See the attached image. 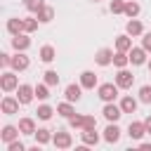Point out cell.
<instances>
[{"instance_id": "26", "label": "cell", "mask_w": 151, "mask_h": 151, "mask_svg": "<svg viewBox=\"0 0 151 151\" xmlns=\"http://www.w3.org/2000/svg\"><path fill=\"white\" fill-rule=\"evenodd\" d=\"M127 64H130V54L116 50V54H113V66H116V68H125Z\"/></svg>"}, {"instance_id": "31", "label": "cell", "mask_w": 151, "mask_h": 151, "mask_svg": "<svg viewBox=\"0 0 151 151\" xmlns=\"http://www.w3.org/2000/svg\"><path fill=\"white\" fill-rule=\"evenodd\" d=\"M125 2H127V0H111L109 7H111L113 14H125Z\"/></svg>"}, {"instance_id": "14", "label": "cell", "mask_w": 151, "mask_h": 151, "mask_svg": "<svg viewBox=\"0 0 151 151\" xmlns=\"http://www.w3.org/2000/svg\"><path fill=\"white\" fill-rule=\"evenodd\" d=\"M127 54H130V61H132L134 66H142V64H146V50H144V47H132Z\"/></svg>"}, {"instance_id": "24", "label": "cell", "mask_w": 151, "mask_h": 151, "mask_svg": "<svg viewBox=\"0 0 151 151\" xmlns=\"http://www.w3.org/2000/svg\"><path fill=\"white\" fill-rule=\"evenodd\" d=\"M125 31H127V35H142V33H144V26H142V21L130 19L127 26H125Z\"/></svg>"}, {"instance_id": "30", "label": "cell", "mask_w": 151, "mask_h": 151, "mask_svg": "<svg viewBox=\"0 0 151 151\" xmlns=\"http://www.w3.org/2000/svg\"><path fill=\"white\" fill-rule=\"evenodd\" d=\"M38 24H40V21H38V17H35V19L26 17V19H24V33H33V31L38 28Z\"/></svg>"}, {"instance_id": "17", "label": "cell", "mask_w": 151, "mask_h": 151, "mask_svg": "<svg viewBox=\"0 0 151 151\" xmlns=\"http://www.w3.org/2000/svg\"><path fill=\"white\" fill-rule=\"evenodd\" d=\"M80 92H83V85H76V83H71V85H66V90H64V97H66L68 101H78V99H80Z\"/></svg>"}, {"instance_id": "10", "label": "cell", "mask_w": 151, "mask_h": 151, "mask_svg": "<svg viewBox=\"0 0 151 151\" xmlns=\"http://www.w3.org/2000/svg\"><path fill=\"white\" fill-rule=\"evenodd\" d=\"M12 47H14L17 52H26V50L31 47V38H28L26 33H19V35H12Z\"/></svg>"}, {"instance_id": "5", "label": "cell", "mask_w": 151, "mask_h": 151, "mask_svg": "<svg viewBox=\"0 0 151 151\" xmlns=\"http://www.w3.org/2000/svg\"><path fill=\"white\" fill-rule=\"evenodd\" d=\"M132 83H134V76H132L130 71L120 68V71L116 73V85H118L120 90H127V87H132Z\"/></svg>"}, {"instance_id": "18", "label": "cell", "mask_w": 151, "mask_h": 151, "mask_svg": "<svg viewBox=\"0 0 151 151\" xmlns=\"http://www.w3.org/2000/svg\"><path fill=\"white\" fill-rule=\"evenodd\" d=\"M7 33H9V35H19V33H24V19H19V17L9 19V21H7Z\"/></svg>"}, {"instance_id": "34", "label": "cell", "mask_w": 151, "mask_h": 151, "mask_svg": "<svg viewBox=\"0 0 151 151\" xmlns=\"http://www.w3.org/2000/svg\"><path fill=\"white\" fill-rule=\"evenodd\" d=\"M35 97H38V99H47V97H50V85H47V83L35 85Z\"/></svg>"}, {"instance_id": "35", "label": "cell", "mask_w": 151, "mask_h": 151, "mask_svg": "<svg viewBox=\"0 0 151 151\" xmlns=\"http://www.w3.org/2000/svg\"><path fill=\"white\" fill-rule=\"evenodd\" d=\"M45 83H47L50 87L59 85V76H57V71H45Z\"/></svg>"}, {"instance_id": "40", "label": "cell", "mask_w": 151, "mask_h": 151, "mask_svg": "<svg viewBox=\"0 0 151 151\" xmlns=\"http://www.w3.org/2000/svg\"><path fill=\"white\" fill-rule=\"evenodd\" d=\"M9 64H12V57H9L7 52H2V54H0V66H9Z\"/></svg>"}, {"instance_id": "27", "label": "cell", "mask_w": 151, "mask_h": 151, "mask_svg": "<svg viewBox=\"0 0 151 151\" xmlns=\"http://www.w3.org/2000/svg\"><path fill=\"white\" fill-rule=\"evenodd\" d=\"M57 113H59V116H64V118H71V116L76 113V109H73V101H68V99H66V101H61V104L57 106Z\"/></svg>"}, {"instance_id": "9", "label": "cell", "mask_w": 151, "mask_h": 151, "mask_svg": "<svg viewBox=\"0 0 151 151\" xmlns=\"http://www.w3.org/2000/svg\"><path fill=\"white\" fill-rule=\"evenodd\" d=\"M127 134H130V139H142V137L146 134V125H144V120H132L130 127H127Z\"/></svg>"}, {"instance_id": "6", "label": "cell", "mask_w": 151, "mask_h": 151, "mask_svg": "<svg viewBox=\"0 0 151 151\" xmlns=\"http://www.w3.org/2000/svg\"><path fill=\"white\" fill-rule=\"evenodd\" d=\"M9 66H12V71H26V68L31 66V59H28L24 52H17V54L12 57V64H9Z\"/></svg>"}, {"instance_id": "16", "label": "cell", "mask_w": 151, "mask_h": 151, "mask_svg": "<svg viewBox=\"0 0 151 151\" xmlns=\"http://www.w3.org/2000/svg\"><path fill=\"white\" fill-rule=\"evenodd\" d=\"M35 17H38V21H40V24H47V21H52V19H54V7L42 5V7L35 12Z\"/></svg>"}, {"instance_id": "38", "label": "cell", "mask_w": 151, "mask_h": 151, "mask_svg": "<svg viewBox=\"0 0 151 151\" xmlns=\"http://www.w3.org/2000/svg\"><path fill=\"white\" fill-rule=\"evenodd\" d=\"M142 47L146 52H151V33H142Z\"/></svg>"}, {"instance_id": "22", "label": "cell", "mask_w": 151, "mask_h": 151, "mask_svg": "<svg viewBox=\"0 0 151 151\" xmlns=\"http://www.w3.org/2000/svg\"><path fill=\"white\" fill-rule=\"evenodd\" d=\"M120 109H123V113H134V111H137V99L130 97V94L123 97V99H120Z\"/></svg>"}, {"instance_id": "29", "label": "cell", "mask_w": 151, "mask_h": 151, "mask_svg": "<svg viewBox=\"0 0 151 151\" xmlns=\"http://www.w3.org/2000/svg\"><path fill=\"white\" fill-rule=\"evenodd\" d=\"M125 14H127L130 19H134V17L139 14V5H137L134 0H127V2H125Z\"/></svg>"}, {"instance_id": "25", "label": "cell", "mask_w": 151, "mask_h": 151, "mask_svg": "<svg viewBox=\"0 0 151 151\" xmlns=\"http://www.w3.org/2000/svg\"><path fill=\"white\" fill-rule=\"evenodd\" d=\"M54 57H57V52H54L52 45H42V47H40V61L50 64V61H54Z\"/></svg>"}, {"instance_id": "4", "label": "cell", "mask_w": 151, "mask_h": 151, "mask_svg": "<svg viewBox=\"0 0 151 151\" xmlns=\"http://www.w3.org/2000/svg\"><path fill=\"white\" fill-rule=\"evenodd\" d=\"M52 144H54L57 149H68V146L73 144L71 132H66V130H57V132H54V137H52Z\"/></svg>"}, {"instance_id": "23", "label": "cell", "mask_w": 151, "mask_h": 151, "mask_svg": "<svg viewBox=\"0 0 151 151\" xmlns=\"http://www.w3.org/2000/svg\"><path fill=\"white\" fill-rule=\"evenodd\" d=\"M19 130H21V134H35V120L33 118H21Z\"/></svg>"}, {"instance_id": "41", "label": "cell", "mask_w": 151, "mask_h": 151, "mask_svg": "<svg viewBox=\"0 0 151 151\" xmlns=\"http://www.w3.org/2000/svg\"><path fill=\"white\" fill-rule=\"evenodd\" d=\"M144 125H146V132L151 134V116H149V118H144Z\"/></svg>"}, {"instance_id": "1", "label": "cell", "mask_w": 151, "mask_h": 151, "mask_svg": "<svg viewBox=\"0 0 151 151\" xmlns=\"http://www.w3.org/2000/svg\"><path fill=\"white\" fill-rule=\"evenodd\" d=\"M118 90H120V87H118L116 83H104V85L97 87V94H99V99L106 104V101H113V99L118 97Z\"/></svg>"}, {"instance_id": "20", "label": "cell", "mask_w": 151, "mask_h": 151, "mask_svg": "<svg viewBox=\"0 0 151 151\" xmlns=\"http://www.w3.org/2000/svg\"><path fill=\"white\" fill-rule=\"evenodd\" d=\"M80 85H83L85 90H94V85H97V76H94L92 71H83V73H80Z\"/></svg>"}, {"instance_id": "21", "label": "cell", "mask_w": 151, "mask_h": 151, "mask_svg": "<svg viewBox=\"0 0 151 151\" xmlns=\"http://www.w3.org/2000/svg\"><path fill=\"white\" fill-rule=\"evenodd\" d=\"M33 137H35V144H40V146H42V144H50L54 134H52L47 127H40V130H35V134H33Z\"/></svg>"}, {"instance_id": "32", "label": "cell", "mask_w": 151, "mask_h": 151, "mask_svg": "<svg viewBox=\"0 0 151 151\" xmlns=\"http://www.w3.org/2000/svg\"><path fill=\"white\" fill-rule=\"evenodd\" d=\"M139 101L151 104V85H142L139 87Z\"/></svg>"}, {"instance_id": "11", "label": "cell", "mask_w": 151, "mask_h": 151, "mask_svg": "<svg viewBox=\"0 0 151 151\" xmlns=\"http://www.w3.org/2000/svg\"><path fill=\"white\" fill-rule=\"evenodd\" d=\"M94 61H97L99 66H109V64H113V50H109V47H101V50H97V54H94Z\"/></svg>"}, {"instance_id": "7", "label": "cell", "mask_w": 151, "mask_h": 151, "mask_svg": "<svg viewBox=\"0 0 151 151\" xmlns=\"http://www.w3.org/2000/svg\"><path fill=\"white\" fill-rule=\"evenodd\" d=\"M33 97H35V87H31V85H19L17 87V99L21 104H31Z\"/></svg>"}, {"instance_id": "36", "label": "cell", "mask_w": 151, "mask_h": 151, "mask_svg": "<svg viewBox=\"0 0 151 151\" xmlns=\"http://www.w3.org/2000/svg\"><path fill=\"white\" fill-rule=\"evenodd\" d=\"M83 120H85V116H76V113H73V116L68 118V125L76 127V130H83Z\"/></svg>"}, {"instance_id": "13", "label": "cell", "mask_w": 151, "mask_h": 151, "mask_svg": "<svg viewBox=\"0 0 151 151\" xmlns=\"http://www.w3.org/2000/svg\"><path fill=\"white\" fill-rule=\"evenodd\" d=\"M118 139H120V127H118L116 123H109V125H106V130H104V142L116 144Z\"/></svg>"}, {"instance_id": "8", "label": "cell", "mask_w": 151, "mask_h": 151, "mask_svg": "<svg viewBox=\"0 0 151 151\" xmlns=\"http://www.w3.org/2000/svg\"><path fill=\"white\" fill-rule=\"evenodd\" d=\"M19 99L17 97H2V101H0V109H2V113H7V116H12V113H17L19 111Z\"/></svg>"}, {"instance_id": "28", "label": "cell", "mask_w": 151, "mask_h": 151, "mask_svg": "<svg viewBox=\"0 0 151 151\" xmlns=\"http://www.w3.org/2000/svg\"><path fill=\"white\" fill-rule=\"evenodd\" d=\"M35 113H38V118H40V120H50V118H52V113H54V109H52L50 104H40Z\"/></svg>"}, {"instance_id": "42", "label": "cell", "mask_w": 151, "mask_h": 151, "mask_svg": "<svg viewBox=\"0 0 151 151\" xmlns=\"http://www.w3.org/2000/svg\"><path fill=\"white\" fill-rule=\"evenodd\" d=\"M149 71H151V61H149Z\"/></svg>"}, {"instance_id": "39", "label": "cell", "mask_w": 151, "mask_h": 151, "mask_svg": "<svg viewBox=\"0 0 151 151\" xmlns=\"http://www.w3.org/2000/svg\"><path fill=\"white\" fill-rule=\"evenodd\" d=\"M83 127H97V120H94V116H85V120H83Z\"/></svg>"}, {"instance_id": "3", "label": "cell", "mask_w": 151, "mask_h": 151, "mask_svg": "<svg viewBox=\"0 0 151 151\" xmlns=\"http://www.w3.org/2000/svg\"><path fill=\"white\" fill-rule=\"evenodd\" d=\"M101 113H104V118H106L109 123H116V120L123 116V109H120V106H116L113 101H106V104H104V109H101Z\"/></svg>"}, {"instance_id": "2", "label": "cell", "mask_w": 151, "mask_h": 151, "mask_svg": "<svg viewBox=\"0 0 151 151\" xmlns=\"http://www.w3.org/2000/svg\"><path fill=\"white\" fill-rule=\"evenodd\" d=\"M0 87H2L5 92H14V90L19 87V78H17L12 71H5V73L0 76Z\"/></svg>"}, {"instance_id": "15", "label": "cell", "mask_w": 151, "mask_h": 151, "mask_svg": "<svg viewBox=\"0 0 151 151\" xmlns=\"http://www.w3.org/2000/svg\"><path fill=\"white\" fill-rule=\"evenodd\" d=\"M19 132H21L19 127H14V125H5L2 132H0V139H2L5 144H9V142H14V139L19 137Z\"/></svg>"}, {"instance_id": "37", "label": "cell", "mask_w": 151, "mask_h": 151, "mask_svg": "<svg viewBox=\"0 0 151 151\" xmlns=\"http://www.w3.org/2000/svg\"><path fill=\"white\" fill-rule=\"evenodd\" d=\"M7 151H26V146H24L19 139H14V142H9V144H7Z\"/></svg>"}, {"instance_id": "12", "label": "cell", "mask_w": 151, "mask_h": 151, "mask_svg": "<svg viewBox=\"0 0 151 151\" xmlns=\"http://www.w3.org/2000/svg\"><path fill=\"white\" fill-rule=\"evenodd\" d=\"M80 139H83V144H85V146H94V144L99 142L97 127H83V132H80Z\"/></svg>"}, {"instance_id": "43", "label": "cell", "mask_w": 151, "mask_h": 151, "mask_svg": "<svg viewBox=\"0 0 151 151\" xmlns=\"http://www.w3.org/2000/svg\"><path fill=\"white\" fill-rule=\"evenodd\" d=\"M94 2H99V0H94Z\"/></svg>"}, {"instance_id": "33", "label": "cell", "mask_w": 151, "mask_h": 151, "mask_svg": "<svg viewBox=\"0 0 151 151\" xmlns=\"http://www.w3.org/2000/svg\"><path fill=\"white\" fill-rule=\"evenodd\" d=\"M42 5H45V0H24V7H26L28 12H33V14H35Z\"/></svg>"}, {"instance_id": "19", "label": "cell", "mask_w": 151, "mask_h": 151, "mask_svg": "<svg viewBox=\"0 0 151 151\" xmlns=\"http://www.w3.org/2000/svg\"><path fill=\"white\" fill-rule=\"evenodd\" d=\"M116 50L118 52H130L132 50V35H127V33L125 35H118L116 38Z\"/></svg>"}]
</instances>
